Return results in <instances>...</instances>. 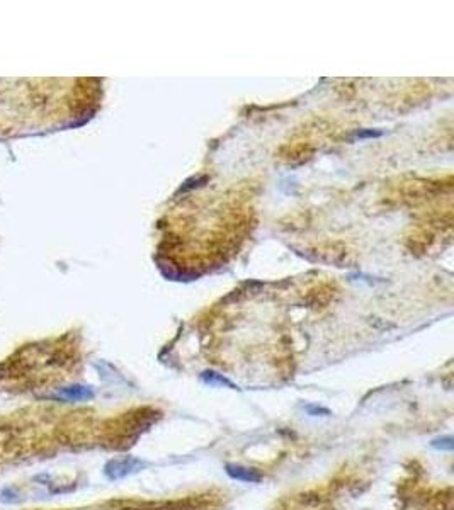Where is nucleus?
I'll use <instances>...</instances> for the list:
<instances>
[{"label":"nucleus","instance_id":"1","mask_svg":"<svg viewBox=\"0 0 454 510\" xmlns=\"http://www.w3.org/2000/svg\"><path fill=\"white\" fill-rule=\"evenodd\" d=\"M146 466H148L146 461L138 459V457H131V456L116 457V459H111L106 466H104V475H106L109 480H121V478H126V476L138 473V471H141L143 468H146Z\"/></svg>","mask_w":454,"mask_h":510},{"label":"nucleus","instance_id":"2","mask_svg":"<svg viewBox=\"0 0 454 510\" xmlns=\"http://www.w3.org/2000/svg\"><path fill=\"white\" fill-rule=\"evenodd\" d=\"M92 397H94L92 389L87 388V386L73 384V386H68V388H63L61 391L53 395L51 398H58V400H63V402H87V400H90Z\"/></svg>","mask_w":454,"mask_h":510},{"label":"nucleus","instance_id":"3","mask_svg":"<svg viewBox=\"0 0 454 510\" xmlns=\"http://www.w3.org/2000/svg\"><path fill=\"white\" fill-rule=\"evenodd\" d=\"M226 473L230 478L237 481H243V483H259L262 480V475L254 468H247V466L240 464H226Z\"/></svg>","mask_w":454,"mask_h":510},{"label":"nucleus","instance_id":"4","mask_svg":"<svg viewBox=\"0 0 454 510\" xmlns=\"http://www.w3.org/2000/svg\"><path fill=\"white\" fill-rule=\"evenodd\" d=\"M432 447H436V449L451 451L452 449V439H451V437H441V439H434L432 441Z\"/></svg>","mask_w":454,"mask_h":510}]
</instances>
